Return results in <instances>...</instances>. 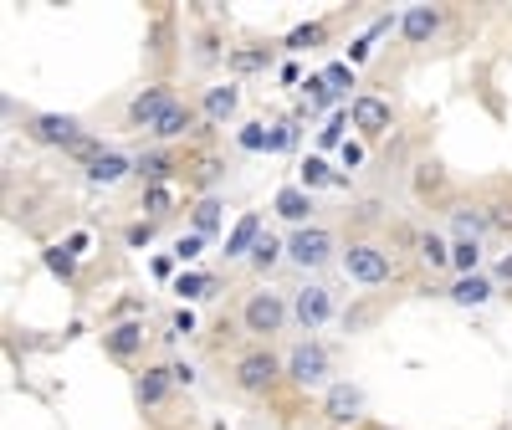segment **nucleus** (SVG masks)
<instances>
[{
	"mask_svg": "<svg viewBox=\"0 0 512 430\" xmlns=\"http://www.w3.org/2000/svg\"><path fill=\"white\" fill-rule=\"evenodd\" d=\"M282 379H287V354H277L272 343H256V349H246L231 364V384H236V395H246V400L272 395Z\"/></svg>",
	"mask_w": 512,
	"mask_h": 430,
	"instance_id": "f257e3e1",
	"label": "nucleus"
},
{
	"mask_svg": "<svg viewBox=\"0 0 512 430\" xmlns=\"http://www.w3.org/2000/svg\"><path fill=\"white\" fill-rule=\"evenodd\" d=\"M287 323H292V297H287V292H277V287L246 292V303H241V328H246L251 338L272 343Z\"/></svg>",
	"mask_w": 512,
	"mask_h": 430,
	"instance_id": "f03ea898",
	"label": "nucleus"
},
{
	"mask_svg": "<svg viewBox=\"0 0 512 430\" xmlns=\"http://www.w3.org/2000/svg\"><path fill=\"white\" fill-rule=\"evenodd\" d=\"M287 384H297V390H328L333 384V349L323 338H297L287 349Z\"/></svg>",
	"mask_w": 512,
	"mask_h": 430,
	"instance_id": "7ed1b4c3",
	"label": "nucleus"
},
{
	"mask_svg": "<svg viewBox=\"0 0 512 430\" xmlns=\"http://www.w3.org/2000/svg\"><path fill=\"white\" fill-rule=\"evenodd\" d=\"M338 267H344V277L359 282V287L395 282V256H390V246H379V241H349L344 256H338Z\"/></svg>",
	"mask_w": 512,
	"mask_h": 430,
	"instance_id": "20e7f679",
	"label": "nucleus"
},
{
	"mask_svg": "<svg viewBox=\"0 0 512 430\" xmlns=\"http://www.w3.org/2000/svg\"><path fill=\"white\" fill-rule=\"evenodd\" d=\"M333 256H344V246H338V231L333 226H297L292 236H287V262L292 267H303V272H318V267H328Z\"/></svg>",
	"mask_w": 512,
	"mask_h": 430,
	"instance_id": "39448f33",
	"label": "nucleus"
},
{
	"mask_svg": "<svg viewBox=\"0 0 512 430\" xmlns=\"http://www.w3.org/2000/svg\"><path fill=\"white\" fill-rule=\"evenodd\" d=\"M333 313H338L333 287H323V282H303V287H292V323L303 328V338H313L318 328H328V323H333Z\"/></svg>",
	"mask_w": 512,
	"mask_h": 430,
	"instance_id": "423d86ee",
	"label": "nucleus"
},
{
	"mask_svg": "<svg viewBox=\"0 0 512 430\" xmlns=\"http://www.w3.org/2000/svg\"><path fill=\"white\" fill-rule=\"evenodd\" d=\"M364 390L359 384H349V379H333L328 390H323V420L333 425V430H349V425H359L364 420Z\"/></svg>",
	"mask_w": 512,
	"mask_h": 430,
	"instance_id": "0eeeda50",
	"label": "nucleus"
},
{
	"mask_svg": "<svg viewBox=\"0 0 512 430\" xmlns=\"http://www.w3.org/2000/svg\"><path fill=\"white\" fill-rule=\"evenodd\" d=\"M169 103H175V88H169V82H149V88H139L134 98L123 103V128H144L149 134V128L164 118Z\"/></svg>",
	"mask_w": 512,
	"mask_h": 430,
	"instance_id": "6e6552de",
	"label": "nucleus"
},
{
	"mask_svg": "<svg viewBox=\"0 0 512 430\" xmlns=\"http://www.w3.org/2000/svg\"><path fill=\"white\" fill-rule=\"evenodd\" d=\"M349 123L359 128V139H384L395 128V103L379 98V93H359L349 103Z\"/></svg>",
	"mask_w": 512,
	"mask_h": 430,
	"instance_id": "1a4fd4ad",
	"label": "nucleus"
},
{
	"mask_svg": "<svg viewBox=\"0 0 512 430\" xmlns=\"http://www.w3.org/2000/svg\"><path fill=\"white\" fill-rule=\"evenodd\" d=\"M26 134H31L36 144H52V149L67 154L82 134H88V128H82L72 113H31V118H26Z\"/></svg>",
	"mask_w": 512,
	"mask_h": 430,
	"instance_id": "9d476101",
	"label": "nucleus"
},
{
	"mask_svg": "<svg viewBox=\"0 0 512 430\" xmlns=\"http://www.w3.org/2000/svg\"><path fill=\"white\" fill-rule=\"evenodd\" d=\"M200 123H205V118H200V108H195V103H180V98H175V103L164 108V118H159V123L149 128V139H154L159 149H169V144L190 139V134H195Z\"/></svg>",
	"mask_w": 512,
	"mask_h": 430,
	"instance_id": "9b49d317",
	"label": "nucleus"
},
{
	"mask_svg": "<svg viewBox=\"0 0 512 430\" xmlns=\"http://www.w3.org/2000/svg\"><path fill=\"white\" fill-rule=\"evenodd\" d=\"M144 343H149V328H144V318H123V323L103 328V354H108V359H118V364L139 359V354H144Z\"/></svg>",
	"mask_w": 512,
	"mask_h": 430,
	"instance_id": "f8f14e48",
	"label": "nucleus"
},
{
	"mask_svg": "<svg viewBox=\"0 0 512 430\" xmlns=\"http://www.w3.org/2000/svg\"><path fill=\"white\" fill-rule=\"evenodd\" d=\"M236 113H241V82H216V88L200 93V118L210 128H226Z\"/></svg>",
	"mask_w": 512,
	"mask_h": 430,
	"instance_id": "ddd939ff",
	"label": "nucleus"
},
{
	"mask_svg": "<svg viewBox=\"0 0 512 430\" xmlns=\"http://www.w3.org/2000/svg\"><path fill=\"white\" fill-rule=\"evenodd\" d=\"M441 31H446V11L441 6H410L400 16V36L410 41V47H431Z\"/></svg>",
	"mask_w": 512,
	"mask_h": 430,
	"instance_id": "4468645a",
	"label": "nucleus"
},
{
	"mask_svg": "<svg viewBox=\"0 0 512 430\" xmlns=\"http://www.w3.org/2000/svg\"><path fill=\"white\" fill-rule=\"evenodd\" d=\"M169 395H175V374H169V364H144V374L134 379L139 410H164Z\"/></svg>",
	"mask_w": 512,
	"mask_h": 430,
	"instance_id": "2eb2a0df",
	"label": "nucleus"
},
{
	"mask_svg": "<svg viewBox=\"0 0 512 430\" xmlns=\"http://www.w3.org/2000/svg\"><path fill=\"white\" fill-rule=\"evenodd\" d=\"M262 236H267L262 210H241V221L226 231V262H251V251H256Z\"/></svg>",
	"mask_w": 512,
	"mask_h": 430,
	"instance_id": "dca6fc26",
	"label": "nucleus"
},
{
	"mask_svg": "<svg viewBox=\"0 0 512 430\" xmlns=\"http://www.w3.org/2000/svg\"><path fill=\"white\" fill-rule=\"evenodd\" d=\"M82 175H88L93 190H113V185H123L128 175H139V159H128V154L108 149V154H98L88 169H82Z\"/></svg>",
	"mask_w": 512,
	"mask_h": 430,
	"instance_id": "f3484780",
	"label": "nucleus"
},
{
	"mask_svg": "<svg viewBox=\"0 0 512 430\" xmlns=\"http://www.w3.org/2000/svg\"><path fill=\"white\" fill-rule=\"evenodd\" d=\"M272 210L282 215V221H292V226H313V190H303V185H282L277 195H272Z\"/></svg>",
	"mask_w": 512,
	"mask_h": 430,
	"instance_id": "a211bd4d",
	"label": "nucleus"
},
{
	"mask_svg": "<svg viewBox=\"0 0 512 430\" xmlns=\"http://www.w3.org/2000/svg\"><path fill=\"white\" fill-rule=\"evenodd\" d=\"M221 226H226V200H221V195H200V200H195V210H190V231L210 241Z\"/></svg>",
	"mask_w": 512,
	"mask_h": 430,
	"instance_id": "6ab92c4d",
	"label": "nucleus"
},
{
	"mask_svg": "<svg viewBox=\"0 0 512 430\" xmlns=\"http://www.w3.org/2000/svg\"><path fill=\"white\" fill-rule=\"evenodd\" d=\"M180 159H175V149H149V154H139V180H149V185H169L180 175Z\"/></svg>",
	"mask_w": 512,
	"mask_h": 430,
	"instance_id": "aec40b11",
	"label": "nucleus"
},
{
	"mask_svg": "<svg viewBox=\"0 0 512 430\" xmlns=\"http://www.w3.org/2000/svg\"><path fill=\"white\" fill-rule=\"evenodd\" d=\"M415 262L431 267V272H446L451 267V241L441 231H415Z\"/></svg>",
	"mask_w": 512,
	"mask_h": 430,
	"instance_id": "412c9836",
	"label": "nucleus"
},
{
	"mask_svg": "<svg viewBox=\"0 0 512 430\" xmlns=\"http://www.w3.org/2000/svg\"><path fill=\"white\" fill-rule=\"evenodd\" d=\"M446 297L456 308H482V303H492V277H456L451 287H446Z\"/></svg>",
	"mask_w": 512,
	"mask_h": 430,
	"instance_id": "4be33fe9",
	"label": "nucleus"
},
{
	"mask_svg": "<svg viewBox=\"0 0 512 430\" xmlns=\"http://www.w3.org/2000/svg\"><path fill=\"white\" fill-rule=\"evenodd\" d=\"M323 41H328V21H303V26H292V31L282 36V52H287V57H297V52L323 47Z\"/></svg>",
	"mask_w": 512,
	"mask_h": 430,
	"instance_id": "5701e85b",
	"label": "nucleus"
},
{
	"mask_svg": "<svg viewBox=\"0 0 512 430\" xmlns=\"http://www.w3.org/2000/svg\"><path fill=\"white\" fill-rule=\"evenodd\" d=\"M282 262H287V241L267 231L262 241H256V251H251V272H262V277H267V272L282 267Z\"/></svg>",
	"mask_w": 512,
	"mask_h": 430,
	"instance_id": "b1692460",
	"label": "nucleus"
},
{
	"mask_svg": "<svg viewBox=\"0 0 512 430\" xmlns=\"http://www.w3.org/2000/svg\"><path fill=\"white\" fill-rule=\"evenodd\" d=\"M451 272H456V277H477V272H482V241L456 236V241H451Z\"/></svg>",
	"mask_w": 512,
	"mask_h": 430,
	"instance_id": "393cba45",
	"label": "nucleus"
},
{
	"mask_svg": "<svg viewBox=\"0 0 512 430\" xmlns=\"http://www.w3.org/2000/svg\"><path fill=\"white\" fill-rule=\"evenodd\" d=\"M272 57H277L272 47H236V52L226 57V67H231L236 77H246V72H267V67H272Z\"/></svg>",
	"mask_w": 512,
	"mask_h": 430,
	"instance_id": "a878e982",
	"label": "nucleus"
},
{
	"mask_svg": "<svg viewBox=\"0 0 512 430\" xmlns=\"http://www.w3.org/2000/svg\"><path fill=\"white\" fill-rule=\"evenodd\" d=\"M297 185H303V190H323V185H333V190H344L349 180L344 175H333V169H328V159H303V180H297Z\"/></svg>",
	"mask_w": 512,
	"mask_h": 430,
	"instance_id": "bb28decb",
	"label": "nucleus"
},
{
	"mask_svg": "<svg viewBox=\"0 0 512 430\" xmlns=\"http://www.w3.org/2000/svg\"><path fill=\"white\" fill-rule=\"evenodd\" d=\"M216 277H210V272H180L175 277V292L185 297V303H200V297H216Z\"/></svg>",
	"mask_w": 512,
	"mask_h": 430,
	"instance_id": "cd10ccee",
	"label": "nucleus"
},
{
	"mask_svg": "<svg viewBox=\"0 0 512 430\" xmlns=\"http://www.w3.org/2000/svg\"><path fill=\"white\" fill-rule=\"evenodd\" d=\"M456 231H461L466 241H482V236L492 231V221H487V205H461V210H456Z\"/></svg>",
	"mask_w": 512,
	"mask_h": 430,
	"instance_id": "c85d7f7f",
	"label": "nucleus"
},
{
	"mask_svg": "<svg viewBox=\"0 0 512 430\" xmlns=\"http://www.w3.org/2000/svg\"><path fill=\"white\" fill-rule=\"evenodd\" d=\"M41 262H47V272L62 277V282L77 277V251H72V246H47V251H41Z\"/></svg>",
	"mask_w": 512,
	"mask_h": 430,
	"instance_id": "c756f323",
	"label": "nucleus"
},
{
	"mask_svg": "<svg viewBox=\"0 0 512 430\" xmlns=\"http://www.w3.org/2000/svg\"><path fill=\"white\" fill-rule=\"evenodd\" d=\"M169 210H175V190H169V185H149L144 190V215H149V221H164Z\"/></svg>",
	"mask_w": 512,
	"mask_h": 430,
	"instance_id": "7c9ffc66",
	"label": "nucleus"
},
{
	"mask_svg": "<svg viewBox=\"0 0 512 430\" xmlns=\"http://www.w3.org/2000/svg\"><path fill=\"white\" fill-rule=\"evenodd\" d=\"M154 236H159V221H149V215H144V221H128V226H123V246H128V251L154 246Z\"/></svg>",
	"mask_w": 512,
	"mask_h": 430,
	"instance_id": "2f4dec72",
	"label": "nucleus"
},
{
	"mask_svg": "<svg viewBox=\"0 0 512 430\" xmlns=\"http://www.w3.org/2000/svg\"><path fill=\"white\" fill-rule=\"evenodd\" d=\"M333 98H338V88H333V82H328V77H323V72H318V77H308V82H303V108H328V103H333Z\"/></svg>",
	"mask_w": 512,
	"mask_h": 430,
	"instance_id": "473e14b6",
	"label": "nucleus"
},
{
	"mask_svg": "<svg viewBox=\"0 0 512 430\" xmlns=\"http://www.w3.org/2000/svg\"><path fill=\"white\" fill-rule=\"evenodd\" d=\"M200 251H205V236H195V231H185V236H175V246H169V256H175V262H200Z\"/></svg>",
	"mask_w": 512,
	"mask_h": 430,
	"instance_id": "72a5a7b5",
	"label": "nucleus"
},
{
	"mask_svg": "<svg viewBox=\"0 0 512 430\" xmlns=\"http://www.w3.org/2000/svg\"><path fill=\"white\" fill-rule=\"evenodd\" d=\"M221 57H231V52H221V36H216V31H200V36H195V62L210 67V62H221Z\"/></svg>",
	"mask_w": 512,
	"mask_h": 430,
	"instance_id": "f704fd0d",
	"label": "nucleus"
},
{
	"mask_svg": "<svg viewBox=\"0 0 512 430\" xmlns=\"http://www.w3.org/2000/svg\"><path fill=\"white\" fill-rule=\"evenodd\" d=\"M98 154H108V149H103V139H98V134H82V139H77V144H72V149H67V159H77V164H82V169H88V164H93V159H98Z\"/></svg>",
	"mask_w": 512,
	"mask_h": 430,
	"instance_id": "c9c22d12",
	"label": "nucleus"
},
{
	"mask_svg": "<svg viewBox=\"0 0 512 430\" xmlns=\"http://www.w3.org/2000/svg\"><path fill=\"white\" fill-rule=\"evenodd\" d=\"M236 144H241L246 154H267V123H246L241 134H236Z\"/></svg>",
	"mask_w": 512,
	"mask_h": 430,
	"instance_id": "e433bc0d",
	"label": "nucleus"
},
{
	"mask_svg": "<svg viewBox=\"0 0 512 430\" xmlns=\"http://www.w3.org/2000/svg\"><path fill=\"white\" fill-rule=\"evenodd\" d=\"M297 144V123L292 118H282L277 128H272V134H267V154H282V149H292Z\"/></svg>",
	"mask_w": 512,
	"mask_h": 430,
	"instance_id": "4c0bfd02",
	"label": "nucleus"
},
{
	"mask_svg": "<svg viewBox=\"0 0 512 430\" xmlns=\"http://www.w3.org/2000/svg\"><path fill=\"white\" fill-rule=\"evenodd\" d=\"M487 221H492V231L512 236V200H492V205H487Z\"/></svg>",
	"mask_w": 512,
	"mask_h": 430,
	"instance_id": "58836bf2",
	"label": "nucleus"
},
{
	"mask_svg": "<svg viewBox=\"0 0 512 430\" xmlns=\"http://www.w3.org/2000/svg\"><path fill=\"white\" fill-rule=\"evenodd\" d=\"M216 180H221V164H216V159H200V164H195V190L210 195V185H216Z\"/></svg>",
	"mask_w": 512,
	"mask_h": 430,
	"instance_id": "ea45409f",
	"label": "nucleus"
},
{
	"mask_svg": "<svg viewBox=\"0 0 512 430\" xmlns=\"http://www.w3.org/2000/svg\"><path fill=\"white\" fill-rule=\"evenodd\" d=\"M190 333H195V313L175 308V313H169V338H190Z\"/></svg>",
	"mask_w": 512,
	"mask_h": 430,
	"instance_id": "a19ab883",
	"label": "nucleus"
},
{
	"mask_svg": "<svg viewBox=\"0 0 512 430\" xmlns=\"http://www.w3.org/2000/svg\"><path fill=\"white\" fill-rule=\"evenodd\" d=\"M344 123H349V113H338V118H333V123L323 128V134H318V144H323V149H333V144H344Z\"/></svg>",
	"mask_w": 512,
	"mask_h": 430,
	"instance_id": "79ce46f5",
	"label": "nucleus"
},
{
	"mask_svg": "<svg viewBox=\"0 0 512 430\" xmlns=\"http://www.w3.org/2000/svg\"><path fill=\"white\" fill-rule=\"evenodd\" d=\"M169 374H175V390H190L195 384V364H185V359H169Z\"/></svg>",
	"mask_w": 512,
	"mask_h": 430,
	"instance_id": "37998d69",
	"label": "nucleus"
},
{
	"mask_svg": "<svg viewBox=\"0 0 512 430\" xmlns=\"http://www.w3.org/2000/svg\"><path fill=\"white\" fill-rule=\"evenodd\" d=\"M323 77L333 82V88H338V93H344V88H354V67H328Z\"/></svg>",
	"mask_w": 512,
	"mask_h": 430,
	"instance_id": "c03bdc74",
	"label": "nucleus"
},
{
	"mask_svg": "<svg viewBox=\"0 0 512 430\" xmlns=\"http://www.w3.org/2000/svg\"><path fill=\"white\" fill-rule=\"evenodd\" d=\"M338 159H344V169H359L364 164V144H344V149H338Z\"/></svg>",
	"mask_w": 512,
	"mask_h": 430,
	"instance_id": "a18cd8bd",
	"label": "nucleus"
},
{
	"mask_svg": "<svg viewBox=\"0 0 512 430\" xmlns=\"http://www.w3.org/2000/svg\"><path fill=\"white\" fill-rule=\"evenodd\" d=\"M497 282H507V287H512V251H507V256H497Z\"/></svg>",
	"mask_w": 512,
	"mask_h": 430,
	"instance_id": "49530a36",
	"label": "nucleus"
}]
</instances>
